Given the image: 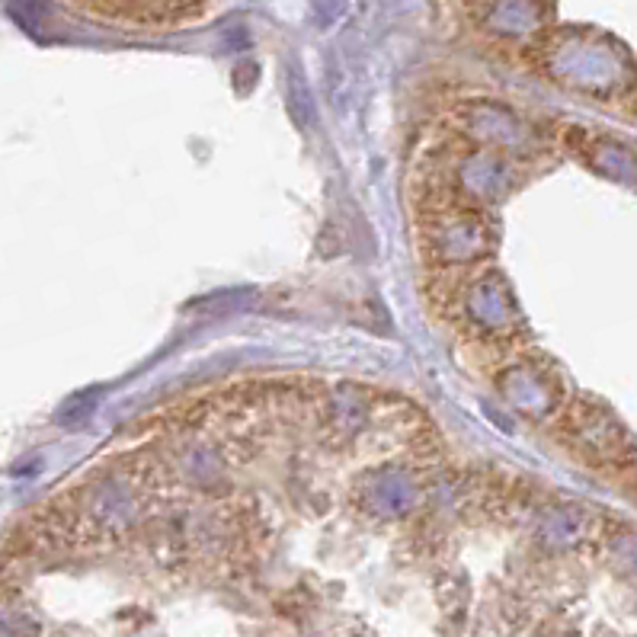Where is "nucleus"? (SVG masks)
Wrapping results in <instances>:
<instances>
[{
	"label": "nucleus",
	"instance_id": "obj_1",
	"mask_svg": "<svg viewBox=\"0 0 637 637\" xmlns=\"http://www.w3.org/2000/svg\"><path fill=\"white\" fill-rule=\"evenodd\" d=\"M564 433L580 449V455L596 465H621L625 455H631V442L621 433V426L593 404L570 407Z\"/></svg>",
	"mask_w": 637,
	"mask_h": 637
},
{
	"label": "nucleus",
	"instance_id": "obj_2",
	"mask_svg": "<svg viewBox=\"0 0 637 637\" xmlns=\"http://www.w3.org/2000/svg\"><path fill=\"white\" fill-rule=\"evenodd\" d=\"M74 4L97 17L135 26H173L205 10V0H74Z\"/></svg>",
	"mask_w": 637,
	"mask_h": 637
},
{
	"label": "nucleus",
	"instance_id": "obj_3",
	"mask_svg": "<svg viewBox=\"0 0 637 637\" xmlns=\"http://www.w3.org/2000/svg\"><path fill=\"white\" fill-rule=\"evenodd\" d=\"M433 244L445 260L468 263L477 260L487 250V221L481 212L458 209L452 205L449 212L433 215Z\"/></svg>",
	"mask_w": 637,
	"mask_h": 637
},
{
	"label": "nucleus",
	"instance_id": "obj_4",
	"mask_svg": "<svg viewBox=\"0 0 637 637\" xmlns=\"http://www.w3.org/2000/svg\"><path fill=\"white\" fill-rule=\"evenodd\" d=\"M461 311L477 327L481 337H509V324H513L516 308L509 298L503 279L481 276L471 282V289L461 298Z\"/></svg>",
	"mask_w": 637,
	"mask_h": 637
},
{
	"label": "nucleus",
	"instance_id": "obj_5",
	"mask_svg": "<svg viewBox=\"0 0 637 637\" xmlns=\"http://www.w3.org/2000/svg\"><path fill=\"white\" fill-rule=\"evenodd\" d=\"M589 532V513L580 506H557L541 519V538L551 548H570L580 545Z\"/></svg>",
	"mask_w": 637,
	"mask_h": 637
}]
</instances>
